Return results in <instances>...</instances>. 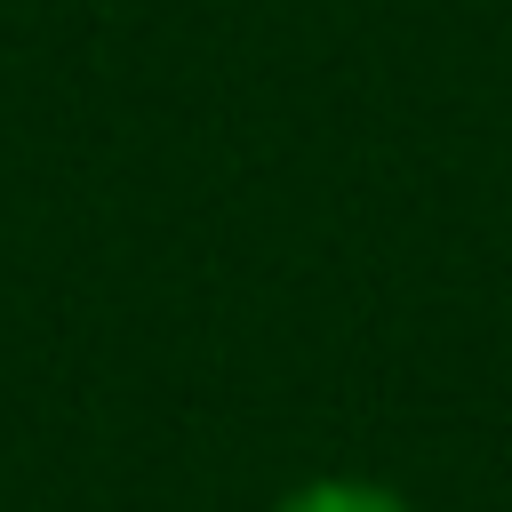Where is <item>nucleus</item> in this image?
I'll use <instances>...</instances> for the list:
<instances>
[{
  "mask_svg": "<svg viewBox=\"0 0 512 512\" xmlns=\"http://www.w3.org/2000/svg\"><path fill=\"white\" fill-rule=\"evenodd\" d=\"M272 512H416L400 488L384 480H360V472H320V480H296Z\"/></svg>",
  "mask_w": 512,
  "mask_h": 512,
  "instance_id": "f257e3e1",
  "label": "nucleus"
}]
</instances>
